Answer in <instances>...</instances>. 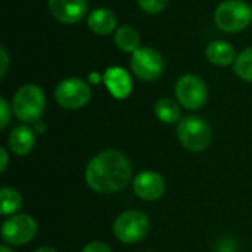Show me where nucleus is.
I'll list each match as a JSON object with an SVG mask.
<instances>
[{
	"instance_id": "1",
	"label": "nucleus",
	"mask_w": 252,
	"mask_h": 252,
	"mask_svg": "<svg viewBox=\"0 0 252 252\" xmlns=\"http://www.w3.org/2000/svg\"><path fill=\"white\" fill-rule=\"evenodd\" d=\"M84 177L92 190L97 193H115L130 183L131 164L123 152L106 149L90 159Z\"/></svg>"
},
{
	"instance_id": "2",
	"label": "nucleus",
	"mask_w": 252,
	"mask_h": 252,
	"mask_svg": "<svg viewBox=\"0 0 252 252\" xmlns=\"http://www.w3.org/2000/svg\"><path fill=\"white\" fill-rule=\"evenodd\" d=\"M44 106V93L35 84H25L19 87L12 99V111L15 117L25 124H35L40 121Z\"/></svg>"
},
{
	"instance_id": "3",
	"label": "nucleus",
	"mask_w": 252,
	"mask_h": 252,
	"mask_svg": "<svg viewBox=\"0 0 252 252\" xmlns=\"http://www.w3.org/2000/svg\"><path fill=\"white\" fill-rule=\"evenodd\" d=\"M177 139L190 152L205 151L213 140V130L207 120L198 115H188L177 124Z\"/></svg>"
},
{
	"instance_id": "4",
	"label": "nucleus",
	"mask_w": 252,
	"mask_h": 252,
	"mask_svg": "<svg viewBox=\"0 0 252 252\" xmlns=\"http://www.w3.org/2000/svg\"><path fill=\"white\" fill-rule=\"evenodd\" d=\"M214 22L223 32H239L252 22V7L244 0H224L214 12Z\"/></svg>"
},
{
	"instance_id": "5",
	"label": "nucleus",
	"mask_w": 252,
	"mask_h": 252,
	"mask_svg": "<svg viewBox=\"0 0 252 252\" xmlns=\"http://www.w3.org/2000/svg\"><path fill=\"white\" fill-rule=\"evenodd\" d=\"M149 219L139 210H128L120 214L112 226L115 238L127 245H133L145 239L149 232Z\"/></svg>"
},
{
	"instance_id": "6",
	"label": "nucleus",
	"mask_w": 252,
	"mask_h": 252,
	"mask_svg": "<svg viewBox=\"0 0 252 252\" xmlns=\"http://www.w3.org/2000/svg\"><path fill=\"white\" fill-rule=\"evenodd\" d=\"M174 93L177 97V102L189 109V111H198L204 108V105L208 100V89L204 80L195 74H185L182 75L174 87Z\"/></svg>"
},
{
	"instance_id": "7",
	"label": "nucleus",
	"mask_w": 252,
	"mask_h": 252,
	"mask_svg": "<svg viewBox=\"0 0 252 252\" xmlns=\"http://www.w3.org/2000/svg\"><path fill=\"white\" fill-rule=\"evenodd\" d=\"M130 68L139 80L149 83L161 77L165 68V61L157 49L142 46L131 55Z\"/></svg>"
},
{
	"instance_id": "8",
	"label": "nucleus",
	"mask_w": 252,
	"mask_h": 252,
	"mask_svg": "<svg viewBox=\"0 0 252 252\" xmlns=\"http://www.w3.org/2000/svg\"><path fill=\"white\" fill-rule=\"evenodd\" d=\"M90 86L77 77L62 80L55 89V100L63 109H80L90 102Z\"/></svg>"
},
{
	"instance_id": "9",
	"label": "nucleus",
	"mask_w": 252,
	"mask_h": 252,
	"mask_svg": "<svg viewBox=\"0 0 252 252\" xmlns=\"http://www.w3.org/2000/svg\"><path fill=\"white\" fill-rule=\"evenodd\" d=\"M37 221L30 214H13L1 226V238L7 245L30 244L37 235Z\"/></svg>"
},
{
	"instance_id": "10",
	"label": "nucleus",
	"mask_w": 252,
	"mask_h": 252,
	"mask_svg": "<svg viewBox=\"0 0 252 252\" xmlns=\"http://www.w3.org/2000/svg\"><path fill=\"white\" fill-rule=\"evenodd\" d=\"M133 192L143 201H157L165 193V180L157 171H142L133 180Z\"/></svg>"
},
{
	"instance_id": "11",
	"label": "nucleus",
	"mask_w": 252,
	"mask_h": 252,
	"mask_svg": "<svg viewBox=\"0 0 252 252\" xmlns=\"http://www.w3.org/2000/svg\"><path fill=\"white\" fill-rule=\"evenodd\" d=\"M52 16L65 25L78 24L89 10L86 0H47Z\"/></svg>"
},
{
	"instance_id": "12",
	"label": "nucleus",
	"mask_w": 252,
	"mask_h": 252,
	"mask_svg": "<svg viewBox=\"0 0 252 252\" xmlns=\"http://www.w3.org/2000/svg\"><path fill=\"white\" fill-rule=\"evenodd\" d=\"M103 83L115 99H126L133 90L130 72L123 66H109L103 74Z\"/></svg>"
},
{
	"instance_id": "13",
	"label": "nucleus",
	"mask_w": 252,
	"mask_h": 252,
	"mask_svg": "<svg viewBox=\"0 0 252 252\" xmlns=\"http://www.w3.org/2000/svg\"><path fill=\"white\" fill-rule=\"evenodd\" d=\"M87 27L93 34L103 37L115 32L118 28V19L111 9L97 7L87 15Z\"/></svg>"
},
{
	"instance_id": "14",
	"label": "nucleus",
	"mask_w": 252,
	"mask_h": 252,
	"mask_svg": "<svg viewBox=\"0 0 252 252\" xmlns=\"http://www.w3.org/2000/svg\"><path fill=\"white\" fill-rule=\"evenodd\" d=\"M35 143V136H34V130L31 127H28L27 124H21L18 127H15L7 139V146L9 149L18 155V157H24L28 155Z\"/></svg>"
},
{
	"instance_id": "15",
	"label": "nucleus",
	"mask_w": 252,
	"mask_h": 252,
	"mask_svg": "<svg viewBox=\"0 0 252 252\" xmlns=\"http://www.w3.org/2000/svg\"><path fill=\"white\" fill-rule=\"evenodd\" d=\"M205 56L208 62L216 66H229L235 63L238 58L236 49L232 46V43L226 40H213L211 43H208L205 49Z\"/></svg>"
},
{
	"instance_id": "16",
	"label": "nucleus",
	"mask_w": 252,
	"mask_h": 252,
	"mask_svg": "<svg viewBox=\"0 0 252 252\" xmlns=\"http://www.w3.org/2000/svg\"><path fill=\"white\" fill-rule=\"evenodd\" d=\"M114 43L115 46L124 52V53H134L136 50H139L142 46V38L140 34L136 28L130 27V25H121L115 30L114 32Z\"/></svg>"
},
{
	"instance_id": "17",
	"label": "nucleus",
	"mask_w": 252,
	"mask_h": 252,
	"mask_svg": "<svg viewBox=\"0 0 252 252\" xmlns=\"http://www.w3.org/2000/svg\"><path fill=\"white\" fill-rule=\"evenodd\" d=\"M155 115L159 121L165 124H174L180 121L182 111H180V103L171 97H161L157 100L154 106Z\"/></svg>"
},
{
	"instance_id": "18",
	"label": "nucleus",
	"mask_w": 252,
	"mask_h": 252,
	"mask_svg": "<svg viewBox=\"0 0 252 252\" xmlns=\"http://www.w3.org/2000/svg\"><path fill=\"white\" fill-rule=\"evenodd\" d=\"M0 201H1V216H13L22 205L21 193L13 188H1L0 189Z\"/></svg>"
},
{
	"instance_id": "19",
	"label": "nucleus",
	"mask_w": 252,
	"mask_h": 252,
	"mask_svg": "<svg viewBox=\"0 0 252 252\" xmlns=\"http://www.w3.org/2000/svg\"><path fill=\"white\" fill-rule=\"evenodd\" d=\"M233 71L241 80L252 83V46L238 55L233 63Z\"/></svg>"
},
{
	"instance_id": "20",
	"label": "nucleus",
	"mask_w": 252,
	"mask_h": 252,
	"mask_svg": "<svg viewBox=\"0 0 252 252\" xmlns=\"http://www.w3.org/2000/svg\"><path fill=\"white\" fill-rule=\"evenodd\" d=\"M136 1L137 6L148 15H158L168 4V0H136Z\"/></svg>"
},
{
	"instance_id": "21",
	"label": "nucleus",
	"mask_w": 252,
	"mask_h": 252,
	"mask_svg": "<svg viewBox=\"0 0 252 252\" xmlns=\"http://www.w3.org/2000/svg\"><path fill=\"white\" fill-rule=\"evenodd\" d=\"M10 114H12V108L9 106L7 100L4 97H0V128H6L10 120Z\"/></svg>"
},
{
	"instance_id": "22",
	"label": "nucleus",
	"mask_w": 252,
	"mask_h": 252,
	"mask_svg": "<svg viewBox=\"0 0 252 252\" xmlns=\"http://www.w3.org/2000/svg\"><path fill=\"white\" fill-rule=\"evenodd\" d=\"M9 53L4 46H0V78H4L7 69H9Z\"/></svg>"
},
{
	"instance_id": "23",
	"label": "nucleus",
	"mask_w": 252,
	"mask_h": 252,
	"mask_svg": "<svg viewBox=\"0 0 252 252\" xmlns=\"http://www.w3.org/2000/svg\"><path fill=\"white\" fill-rule=\"evenodd\" d=\"M81 252H112V250L100 241H93V242L87 244Z\"/></svg>"
},
{
	"instance_id": "24",
	"label": "nucleus",
	"mask_w": 252,
	"mask_h": 252,
	"mask_svg": "<svg viewBox=\"0 0 252 252\" xmlns=\"http://www.w3.org/2000/svg\"><path fill=\"white\" fill-rule=\"evenodd\" d=\"M0 155H1V167H0V171L4 173V171H6V167H7V162H9L7 151H6L4 148H0Z\"/></svg>"
},
{
	"instance_id": "25",
	"label": "nucleus",
	"mask_w": 252,
	"mask_h": 252,
	"mask_svg": "<svg viewBox=\"0 0 252 252\" xmlns=\"http://www.w3.org/2000/svg\"><path fill=\"white\" fill-rule=\"evenodd\" d=\"M35 252H58L56 250H53V248H50V247H41V248H38Z\"/></svg>"
},
{
	"instance_id": "26",
	"label": "nucleus",
	"mask_w": 252,
	"mask_h": 252,
	"mask_svg": "<svg viewBox=\"0 0 252 252\" xmlns=\"http://www.w3.org/2000/svg\"><path fill=\"white\" fill-rule=\"evenodd\" d=\"M34 126H35V131H43L44 130V124L41 121H37Z\"/></svg>"
},
{
	"instance_id": "27",
	"label": "nucleus",
	"mask_w": 252,
	"mask_h": 252,
	"mask_svg": "<svg viewBox=\"0 0 252 252\" xmlns=\"http://www.w3.org/2000/svg\"><path fill=\"white\" fill-rule=\"evenodd\" d=\"M0 252H12V250H10L7 245H1V247H0Z\"/></svg>"
},
{
	"instance_id": "28",
	"label": "nucleus",
	"mask_w": 252,
	"mask_h": 252,
	"mask_svg": "<svg viewBox=\"0 0 252 252\" xmlns=\"http://www.w3.org/2000/svg\"><path fill=\"white\" fill-rule=\"evenodd\" d=\"M146 252H149V251H146Z\"/></svg>"
}]
</instances>
